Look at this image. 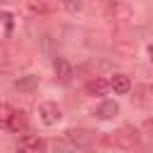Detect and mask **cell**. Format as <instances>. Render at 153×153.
<instances>
[{"label": "cell", "mask_w": 153, "mask_h": 153, "mask_svg": "<svg viewBox=\"0 0 153 153\" xmlns=\"http://www.w3.org/2000/svg\"><path fill=\"white\" fill-rule=\"evenodd\" d=\"M55 74H57V79H60L62 84H69L72 76H74V67H72L65 57H55Z\"/></svg>", "instance_id": "obj_6"}, {"label": "cell", "mask_w": 153, "mask_h": 153, "mask_svg": "<svg viewBox=\"0 0 153 153\" xmlns=\"http://www.w3.org/2000/svg\"><path fill=\"white\" fill-rule=\"evenodd\" d=\"M60 5L69 12V14H76L81 10V0H60Z\"/></svg>", "instance_id": "obj_14"}, {"label": "cell", "mask_w": 153, "mask_h": 153, "mask_svg": "<svg viewBox=\"0 0 153 153\" xmlns=\"http://www.w3.org/2000/svg\"><path fill=\"white\" fill-rule=\"evenodd\" d=\"M143 131L153 139V120H146V122H143Z\"/></svg>", "instance_id": "obj_16"}, {"label": "cell", "mask_w": 153, "mask_h": 153, "mask_svg": "<svg viewBox=\"0 0 153 153\" xmlns=\"http://www.w3.org/2000/svg\"><path fill=\"white\" fill-rule=\"evenodd\" d=\"M0 2H10V0H0Z\"/></svg>", "instance_id": "obj_18"}, {"label": "cell", "mask_w": 153, "mask_h": 153, "mask_svg": "<svg viewBox=\"0 0 153 153\" xmlns=\"http://www.w3.org/2000/svg\"><path fill=\"white\" fill-rule=\"evenodd\" d=\"M0 19L5 22V26H7V31H10V29H12V14H10V12H2Z\"/></svg>", "instance_id": "obj_15"}, {"label": "cell", "mask_w": 153, "mask_h": 153, "mask_svg": "<svg viewBox=\"0 0 153 153\" xmlns=\"http://www.w3.org/2000/svg\"><path fill=\"white\" fill-rule=\"evenodd\" d=\"M48 12H50L48 0H22V14H24V17L38 19V17L48 14Z\"/></svg>", "instance_id": "obj_5"}, {"label": "cell", "mask_w": 153, "mask_h": 153, "mask_svg": "<svg viewBox=\"0 0 153 153\" xmlns=\"http://www.w3.org/2000/svg\"><path fill=\"white\" fill-rule=\"evenodd\" d=\"M7 129H10V131H14V134L26 131V115H24L22 110H12L10 122H7Z\"/></svg>", "instance_id": "obj_8"}, {"label": "cell", "mask_w": 153, "mask_h": 153, "mask_svg": "<svg viewBox=\"0 0 153 153\" xmlns=\"http://www.w3.org/2000/svg\"><path fill=\"white\" fill-rule=\"evenodd\" d=\"M36 84H38V76H33V74H29V76H24V79H17V88H24V91L33 88Z\"/></svg>", "instance_id": "obj_12"}, {"label": "cell", "mask_w": 153, "mask_h": 153, "mask_svg": "<svg viewBox=\"0 0 153 153\" xmlns=\"http://www.w3.org/2000/svg\"><path fill=\"white\" fill-rule=\"evenodd\" d=\"M146 50H148V57H151V62H153V43H151V45H148Z\"/></svg>", "instance_id": "obj_17"}, {"label": "cell", "mask_w": 153, "mask_h": 153, "mask_svg": "<svg viewBox=\"0 0 153 153\" xmlns=\"http://www.w3.org/2000/svg\"><path fill=\"white\" fill-rule=\"evenodd\" d=\"M38 115H41V122L48 124V127H53V124H57L62 120V110L57 108V103H50V100L38 105Z\"/></svg>", "instance_id": "obj_4"}, {"label": "cell", "mask_w": 153, "mask_h": 153, "mask_svg": "<svg viewBox=\"0 0 153 153\" xmlns=\"http://www.w3.org/2000/svg\"><path fill=\"white\" fill-rule=\"evenodd\" d=\"M65 139L69 141L72 148H91L96 143V131H91V129H67Z\"/></svg>", "instance_id": "obj_3"}, {"label": "cell", "mask_w": 153, "mask_h": 153, "mask_svg": "<svg viewBox=\"0 0 153 153\" xmlns=\"http://www.w3.org/2000/svg\"><path fill=\"white\" fill-rule=\"evenodd\" d=\"M131 5L124 2V0H112L108 7H105V19L112 24V26H124L131 22Z\"/></svg>", "instance_id": "obj_2"}, {"label": "cell", "mask_w": 153, "mask_h": 153, "mask_svg": "<svg viewBox=\"0 0 153 153\" xmlns=\"http://www.w3.org/2000/svg\"><path fill=\"white\" fill-rule=\"evenodd\" d=\"M86 91H88L91 96H105V93L110 91V81H105L103 76H93V79L86 84Z\"/></svg>", "instance_id": "obj_9"}, {"label": "cell", "mask_w": 153, "mask_h": 153, "mask_svg": "<svg viewBox=\"0 0 153 153\" xmlns=\"http://www.w3.org/2000/svg\"><path fill=\"white\" fill-rule=\"evenodd\" d=\"M19 148H22V151H26V153H41V151L45 148V141H43V139H38V136H33V134H26V136H22Z\"/></svg>", "instance_id": "obj_7"}, {"label": "cell", "mask_w": 153, "mask_h": 153, "mask_svg": "<svg viewBox=\"0 0 153 153\" xmlns=\"http://www.w3.org/2000/svg\"><path fill=\"white\" fill-rule=\"evenodd\" d=\"M117 112H120V105H117L115 100H105V103H100V105L96 108V115H98L100 120H112Z\"/></svg>", "instance_id": "obj_11"}, {"label": "cell", "mask_w": 153, "mask_h": 153, "mask_svg": "<svg viewBox=\"0 0 153 153\" xmlns=\"http://www.w3.org/2000/svg\"><path fill=\"white\" fill-rule=\"evenodd\" d=\"M10 115H12V108H10L7 103H0V129H7Z\"/></svg>", "instance_id": "obj_13"}, {"label": "cell", "mask_w": 153, "mask_h": 153, "mask_svg": "<svg viewBox=\"0 0 153 153\" xmlns=\"http://www.w3.org/2000/svg\"><path fill=\"white\" fill-rule=\"evenodd\" d=\"M103 141L108 146H115V148H124V151H131V148H139L141 146V136L134 127H122L108 136H103Z\"/></svg>", "instance_id": "obj_1"}, {"label": "cell", "mask_w": 153, "mask_h": 153, "mask_svg": "<svg viewBox=\"0 0 153 153\" xmlns=\"http://www.w3.org/2000/svg\"><path fill=\"white\" fill-rule=\"evenodd\" d=\"M110 88H112L115 93H129V91H131V79H129L127 74H115V76L110 79Z\"/></svg>", "instance_id": "obj_10"}]
</instances>
